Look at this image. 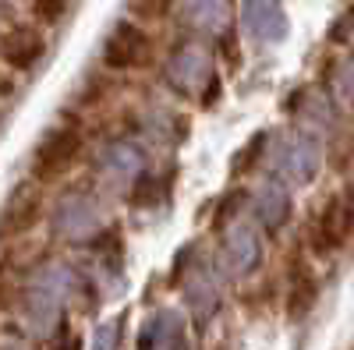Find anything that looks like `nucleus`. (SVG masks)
I'll list each match as a JSON object with an SVG mask.
<instances>
[{"mask_svg":"<svg viewBox=\"0 0 354 350\" xmlns=\"http://www.w3.org/2000/svg\"><path fill=\"white\" fill-rule=\"evenodd\" d=\"M351 230H354V184L340 188L326 206H322V213L315 216L312 248L319 255H330L351 237Z\"/></svg>","mask_w":354,"mask_h":350,"instance_id":"nucleus-1","label":"nucleus"},{"mask_svg":"<svg viewBox=\"0 0 354 350\" xmlns=\"http://www.w3.org/2000/svg\"><path fill=\"white\" fill-rule=\"evenodd\" d=\"M78 153H82V135H78V128L61 124V128L46 131L43 142H39V149H36V156H32V177H36L39 184L57 181L61 173L71 170V163L78 159Z\"/></svg>","mask_w":354,"mask_h":350,"instance_id":"nucleus-2","label":"nucleus"},{"mask_svg":"<svg viewBox=\"0 0 354 350\" xmlns=\"http://www.w3.org/2000/svg\"><path fill=\"white\" fill-rule=\"evenodd\" d=\"M103 61L113 71H138L153 61V39L142 25L121 21L103 43Z\"/></svg>","mask_w":354,"mask_h":350,"instance_id":"nucleus-3","label":"nucleus"},{"mask_svg":"<svg viewBox=\"0 0 354 350\" xmlns=\"http://www.w3.org/2000/svg\"><path fill=\"white\" fill-rule=\"evenodd\" d=\"M43 53H46V39L36 25H11L4 39H0V61L11 71L36 68V61H43Z\"/></svg>","mask_w":354,"mask_h":350,"instance_id":"nucleus-4","label":"nucleus"},{"mask_svg":"<svg viewBox=\"0 0 354 350\" xmlns=\"http://www.w3.org/2000/svg\"><path fill=\"white\" fill-rule=\"evenodd\" d=\"M43 216V195L39 188H18L15 198L8 202L4 216H0V237H21L28 233Z\"/></svg>","mask_w":354,"mask_h":350,"instance_id":"nucleus-5","label":"nucleus"},{"mask_svg":"<svg viewBox=\"0 0 354 350\" xmlns=\"http://www.w3.org/2000/svg\"><path fill=\"white\" fill-rule=\"evenodd\" d=\"M315 301H319V280L312 276L308 266H298L290 276V290H287V315L294 322H301V318L315 308Z\"/></svg>","mask_w":354,"mask_h":350,"instance_id":"nucleus-6","label":"nucleus"},{"mask_svg":"<svg viewBox=\"0 0 354 350\" xmlns=\"http://www.w3.org/2000/svg\"><path fill=\"white\" fill-rule=\"evenodd\" d=\"M174 8V0H131V14L142 21H160Z\"/></svg>","mask_w":354,"mask_h":350,"instance_id":"nucleus-7","label":"nucleus"},{"mask_svg":"<svg viewBox=\"0 0 354 350\" xmlns=\"http://www.w3.org/2000/svg\"><path fill=\"white\" fill-rule=\"evenodd\" d=\"M68 4H71V0H32V14L43 25H50V21H57V18L68 11Z\"/></svg>","mask_w":354,"mask_h":350,"instance_id":"nucleus-8","label":"nucleus"},{"mask_svg":"<svg viewBox=\"0 0 354 350\" xmlns=\"http://www.w3.org/2000/svg\"><path fill=\"white\" fill-rule=\"evenodd\" d=\"M11 301V283H8V266L0 262V308H8Z\"/></svg>","mask_w":354,"mask_h":350,"instance_id":"nucleus-9","label":"nucleus"},{"mask_svg":"<svg viewBox=\"0 0 354 350\" xmlns=\"http://www.w3.org/2000/svg\"><path fill=\"white\" fill-rule=\"evenodd\" d=\"M15 93V78H11V68L0 71V96H11Z\"/></svg>","mask_w":354,"mask_h":350,"instance_id":"nucleus-10","label":"nucleus"},{"mask_svg":"<svg viewBox=\"0 0 354 350\" xmlns=\"http://www.w3.org/2000/svg\"><path fill=\"white\" fill-rule=\"evenodd\" d=\"M344 93H347V96L354 99V68H351V71L344 75Z\"/></svg>","mask_w":354,"mask_h":350,"instance_id":"nucleus-11","label":"nucleus"}]
</instances>
